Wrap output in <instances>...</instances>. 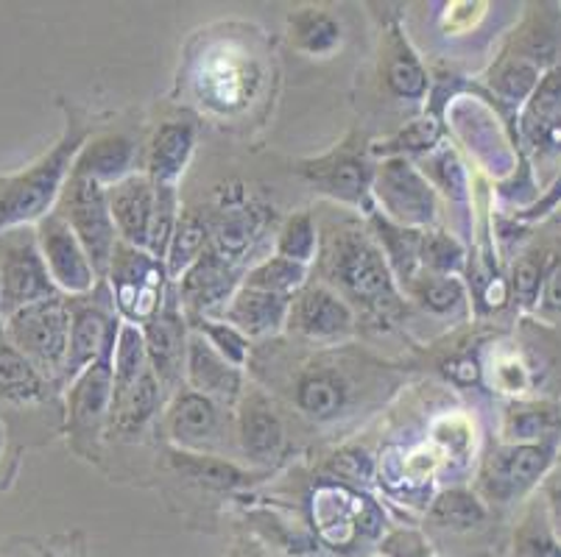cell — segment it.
<instances>
[{"label":"cell","mask_w":561,"mask_h":557,"mask_svg":"<svg viewBox=\"0 0 561 557\" xmlns=\"http://www.w3.org/2000/svg\"><path fill=\"white\" fill-rule=\"evenodd\" d=\"M319 265L324 285L333 288L352 310L366 315H391L400 310V288L389 268V259L371 237L369 229L341 227L319 240Z\"/></svg>","instance_id":"obj_1"},{"label":"cell","mask_w":561,"mask_h":557,"mask_svg":"<svg viewBox=\"0 0 561 557\" xmlns=\"http://www.w3.org/2000/svg\"><path fill=\"white\" fill-rule=\"evenodd\" d=\"M87 137H90L87 126L70 120L62 140L56 142L43 160L25 167L18 176L0 178V232L37 227L45 214L54 212Z\"/></svg>","instance_id":"obj_2"},{"label":"cell","mask_w":561,"mask_h":557,"mask_svg":"<svg viewBox=\"0 0 561 557\" xmlns=\"http://www.w3.org/2000/svg\"><path fill=\"white\" fill-rule=\"evenodd\" d=\"M70 326H73V313H70V301H65L62 295L25 304L7 315L9 344L28 357L45 380L65 376Z\"/></svg>","instance_id":"obj_3"},{"label":"cell","mask_w":561,"mask_h":557,"mask_svg":"<svg viewBox=\"0 0 561 557\" xmlns=\"http://www.w3.org/2000/svg\"><path fill=\"white\" fill-rule=\"evenodd\" d=\"M310 519L324 546L335 552L358 549L364 541L380 538L386 519L371 499L346 485L324 483L310 494Z\"/></svg>","instance_id":"obj_4"},{"label":"cell","mask_w":561,"mask_h":557,"mask_svg":"<svg viewBox=\"0 0 561 557\" xmlns=\"http://www.w3.org/2000/svg\"><path fill=\"white\" fill-rule=\"evenodd\" d=\"M112 299L126 324L146 326L168 301V270L162 259L146 248L117 243L110 265Z\"/></svg>","instance_id":"obj_5"},{"label":"cell","mask_w":561,"mask_h":557,"mask_svg":"<svg viewBox=\"0 0 561 557\" xmlns=\"http://www.w3.org/2000/svg\"><path fill=\"white\" fill-rule=\"evenodd\" d=\"M54 212L59 218H65V223L73 229V234L84 245L87 257L93 263L99 279L110 274L112 257H115V248L121 243V237H117L115 221H112L110 198H106L104 184L70 173Z\"/></svg>","instance_id":"obj_6"},{"label":"cell","mask_w":561,"mask_h":557,"mask_svg":"<svg viewBox=\"0 0 561 557\" xmlns=\"http://www.w3.org/2000/svg\"><path fill=\"white\" fill-rule=\"evenodd\" d=\"M556 454H559V441L500 443L489 452L478 474L483 499L497 504L519 502L548 477Z\"/></svg>","instance_id":"obj_7"},{"label":"cell","mask_w":561,"mask_h":557,"mask_svg":"<svg viewBox=\"0 0 561 557\" xmlns=\"http://www.w3.org/2000/svg\"><path fill=\"white\" fill-rule=\"evenodd\" d=\"M371 198L380 204L382 214L400 227L427 232V227L436 223V190L408 156H389L375 167Z\"/></svg>","instance_id":"obj_8"},{"label":"cell","mask_w":561,"mask_h":557,"mask_svg":"<svg viewBox=\"0 0 561 557\" xmlns=\"http://www.w3.org/2000/svg\"><path fill=\"white\" fill-rule=\"evenodd\" d=\"M0 290L7 315L25 304L59 295L39 252L37 229L20 227L0 232Z\"/></svg>","instance_id":"obj_9"},{"label":"cell","mask_w":561,"mask_h":557,"mask_svg":"<svg viewBox=\"0 0 561 557\" xmlns=\"http://www.w3.org/2000/svg\"><path fill=\"white\" fill-rule=\"evenodd\" d=\"M299 176L308 178L316 190L324 193L333 201L346 204V207L364 209L366 214L377 212L371 207V178H375V167L366 162L364 148L355 146V137L341 142L330 153L319 156V160L299 162Z\"/></svg>","instance_id":"obj_10"},{"label":"cell","mask_w":561,"mask_h":557,"mask_svg":"<svg viewBox=\"0 0 561 557\" xmlns=\"http://www.w3.org/2000/svg\"><path fill=\"white\" fill-rule=\"evenodd\" d=\"M34 229H37L39 252H43L56 290L68 295L90 293L99 282V274H95L93 263L87 257L84 245L79 243L73 229L65 223V218L50 212Z\"/></svg>","instance_id":"obj_11"},{"label":"cell","mask_w":561,"mask_h":557,"mask_svg":"<svg viewBox=\"0 0 561 557\" xmlns=\"http://www.w3.org/2000/svg\"><path fill=\"white\" fill-rule=\"evenodd\" d=\"M285 326L310 344H335L355 332V310L328 285H305L290 299Z\"/></svg>","instance_id":"obj_12"},{"label":"cell","mask_w":561,"mask_h":557,"mask_svg":"<svg viewBox=\"0 0 561 557\" xmlns=\"http://www.w3.org/2000/svg\"><path fill=\"white\" fill-rule=\"evenodd\" d=\"M176 285H180V304L185 306V313L210 318L213 313H221L229 299L238 293V270L210 245Z\"/></svg>","instance_id":"obj_13"},{"label":"cell","mask_w":561,"mask_h":557,"mask_svg":"<svg viewBox=\"0 0 561 557\" xmlns=\"http://www.w3.org/2000/svg\"><path fill=\"white\" fill-rule=\"evenodd\" d=\"M106 198H110V212L121 243L149 252L157 214L154 182L146 173H135V176L106 187Z\"/></svg>","instance_id":"obj_14"},{"label":"cell","mask_w":561,"mask_h":557,"mask_svg":"<svg viewBox=\"0 0 561 557\" xmlns=\"http://www.w3.org/2000/svg\"><path fill=\"white\" fill-rule=\"evenodd\" d=\"M115 344L104 351L101 360L87 365L68 391V421L81 432H95L104 421H110L112 391H115Z\"/></svg>","instance_id":"obj_15"},{"label":"cell","mask_w":561,"mask_h":557,"mask_svg":"<svg viewBox=\"0 0 561 557\" xmlns=\"http://www.w3.org/2000/svg\"><path fill=\"white\" fill-rule=\"evenodd\" d=\"M149 349L151 368L162 385H173L185 376V357H187V318L182 315L180 304L168 293L165 306L160 310L154 321L140 326Z\"/></svg>","instance_id":"obj_16"},{"label":"cell","mask_w":561,"mask_h":557,"mask_svg":"<svg viewBox=\"0 0 561 557\" xmlns=\"http://www.w3.org/2000/svg\"><path fill=\"white\" fill-rule=\"evenodd\" d=\"M185 382L191 391L213 398L218 405H238L243 396L241 368H234L232 362L224 360L196 332L187 337Z\"/></svg>","instance_id":"obj_17"},{"label":"cell","mask_w":561,"mask_h":557,"mask_svg":"<svg viewBox=\"0 0 561 557\" xmlns=\"http://www.w3.org/2000/svg\"><path fill=\"white\" fill-rule=\"evenodd\" d=\"M263 232V207L247 198L243 190H224L216 218L210 223V245L229 263L247 257L257 234Z\"/></svg>","instance_id":"obj_18"},{"label":"cell","mask_w":561,"mask_h":557,"mask_svg":"<svg viewBox=\"0 0 561 557\" xmlns=\"http://www.w3.org/2000/svg\"><path fill=\"white\" fill-rule=\"evenodd\" d=\"M70 313H73V326H70V351L68 362H65V380L73 382L87 365L101 360L104 351L115 344L121 318L104 313L99 304L79 306L76 301H70Z\"/></svg>","instance_id":"obj_19"},{"label":"cell","mask_w":561,"mask_h":557,"mask_svg":"<svg viewBox=\"0 0 561 557\" xmlns=\"http://www.w3.org/2000/svg\"><path fill=\"white\" fill-rule=\"evenodd\" d=\"M168 436L185 452H198L216 443L221 432V405L196 391H180L173 396L165 416Z\"/></svg>","instance_id":"obj_20"},{"label":"cell","mask_w":561,"mask_h":557,"mask_svg":"<svg viewBox=\"0 0 561 557\" xmlns=\"http://www.w3.org/2000/svg\"><path fill=\"white\" fill-rule=\"evenodd\" d=\"M290 299L288 295L265 293L254 288H238V293L229 299L221 310V321L232 324L234 329L247 337H268L277 335L288 324Z\"/></svg>","instance_id":"obj_21"},{"label":"cell","mask_w":561,"mask_h":557,"mask_svg":"<svg viewBox=\"0 0 561 557\" xmlns=\"http://www.w3.org/2000/svg\"><path fill=\"white\" fill-rule=\"evenodd\" d=\"M137 148L129 137L124 135H101L95 140H87L84 148L76 156L73 176L93 178V182L112 187L135 176Z\"/></svg>","instance_id":"obj_22"},{"label":"cell","mask_w":561,"mask_h":557,"mask_svg":"<svg viewBox=\"0 0 561 557\" xmlns=\"http://www.w3.org/2000/svg\"><path fill=\"white\" fill-rule=\"evenodd\" d=\"M369 232L382 248L389 268L402 288H411L413 279L422 270V248H425V234L422 229H408L389 221L382 212L369 214Z\"/></svg>","instance_id":"obj_23"},{"label":"cell","mask_w":561,"mask_h":557,"mask_svg":"<svg viewBox=\"0 0 561 557\" xmlns=\"http://www.w3.org/2000/svg\"><path fill=\"white\" fill-rule=\"evenodd\" d=\"M196 148V129L193 123L173 120L160 126L149 148V173L146 176L154 182V187H171L176 190L182 173Z\"/></svg>","instance_id":"obj_24"},{"label":"cell","mask_w":561,"mask_h":557,"mask_svg":"<svg viewBox=\"0 0 561 557\" xmlns=\"http://www.w3.org/2000/svg\"><path fill=\"white\" fill-rule=\"evenodd\" d=\"M238 410V438L252 460L277 457L285 441V427L274 407L263 396H241Z\"/></svg>","instance_id":"obj_25"},{"label":"cell","mask_w":561,"mask_h":557,"mask_svg":"<svg viewBox=\"0 0 561 557\" xmlns=\"http://www.w3.org/2000/svg\"><path fill=\"white\" fill-rule=\"evenodd\" d=\"M561 438V407L553 402H514L503 416V441L542 443Z\"/></svg>","instance_id":"obj_26"},{"label":"cell","mask_w":561,"mask_h":557,"mask_svg":"<svg viewBox=\"0 0 561 557\" xmlns=\"http://www.w3.org/2000/svg\"><path fill=\"white\" fill-rule=\"evenodd\" d=\"M162 402V382L157 380L154 371L142 376L131 391L112 396L110 407V427L117 436H137L146 423L154 418Z\"/></svg>","instance_id":"obj_27"},{"label":"cell","mask_w":561,"mask_h":557,"mask_svg":"<svg viewBox=\"0 0 561 557\" xmlns=\"http://www.w3.org/2000/svg\"><path fill=\"white\" fill-rule=\"evenodd\" d=\"M346 398H350V387L341 380L335 371H308V374L299 376L297 391H294V402L302 413H308L316 421H330V418L339 416L346 407Z\"/></svg>","instance_id":"obj_28"},{"label":"cell","mask_w":561,"mask_h":557,"mask_svg":"<svg viewBox=\"0 0 561 557\" xmlns=\"http://www.w3.org/2000/svg\"><path fill=\"white\" fill-rule=\"evenodd\" d=\"M210 223L191 209H180L176 227L165 254V270L171 282H180L182 274L210 248Z\"/></svg>","instance_id":"obj_29"},{"label":"cell","mask_w":561,"mask_h":557,"mask_svg":"<svg viewBox=\"0 0 561 557\" xmlns=\"http://www.w3.org/2000/svg\"><path fill=\"white\" fill-rule=\"evenodd\" d=\"M290 43L294 48L310 56H330L344 39L339 20L324 9H302L288 18Z\"/></svg>","instance_id":"obj_30"},{"label":"cell","mask_w":561,"mask_h":557,"mask_svg":"<svg viewBox=\"0 0 561 557\" xmlns=\"http://www.w3.org/2000/svg\"><path fill=\"white\" fill-rule=\"evenodd\" d=\"M386 81L397 98L422 101L427 95L425 68L411 50L408 39L400 37V31H394L386 45Z\"/></svg>","instance_id":"obj_31"},{"label":"cell","mask_w":561,"mask_h":557,"mask_svg":"<svg viewBox=\"0 0 561 557\" xmlns=\"http://www.w3.org/2000/svg\"><path fill=\"white\" fill-rule=\"evenodd\" d=\"M45 376L12 344L0 340V402L25 405L43 396Z\"/></svg>","instance_id":"obj_32"},{"label":"cell","mask_w":561,"mask_h":557,"mask_svg":"<svg viewBox=\"0 0 561 557\" xmlns=\"http://www.w3.org/2000/svg\"><path fill=\"white\" fill-rule=\"evenodd\" d=\"M514 557H561V541L550 524L545 499L530 504L514 530Z\"/></svg>","instance_id":"obj_33"},{"label":"cell","mask_w":561,"mask_h":557,"mask_svg":"<svg viewBox=\"0 0 561 557\" xmlns=\"http://www.w3.org/2000/svg\"><path fill=\"white\" fill-rule=\"evenodd\" d=\"M548 70H542L534 61L523 59V56H508V59H503L492 70V81L489 84H492V92L503 104L523 106L528 104V98L534 95V90H537L539 79Z\"/></svg>","instance_id":"obj_34"},{"label":"cell","mask_w":561,"mask_h":557,"mask_svg":"<svg viewBox=\"0 0 561 557\" xmlns=\"http://www.w3.org/2000/svg\"><path fill=\"white\" fill-rule=\"evenodd\" d=\"M243 288L265 290V293H277V295H294L308 285V265H299L294 259H285L279 254L263 259L260 265L249 268V274L243 276Z\"/></svg>","instance_id":"obj_35"},{"label":"cell","mask_w":561,"mask_h":557,"mask_svg":"<svg viewBox=\"0 0 561 557\" xmlns=\"http://www.w3.org/2000/svg\"><path fill=\"white\" fill-rule=\"evenodd\" d=\"M427 519H431L436 527L472 530L486 519V508H483V502L472 494V490L450 488L442 490V494L433 499L431 510H427Z\"/></svg>","instance_id":"obj_36"},{"label":"cell","mask_w":561,"mask_h":557,"mask_svg":"<svg viewBox=\"0 0 561 557\" xmlns=\"http://www.w3.org/2000/svg\"><path fill=\"white\" fill-rule=\"evenodd\" d=\"M173 463L185 474L187 479H196V483L207 485V488H218V490H232L247 485L249 474L241 472L238 466L227 463V460L210 457V454H198V452H176L173 454Z\"/></svg>","instance_id":"obj_37"},{"label":"cell","mask_w":561,"mask_h":557,"mask_svg":"<svg viewBox=\"0 0 561 557\" xmlns=\"http://www.w3.org/2000/svg\"><path fill=\"white\" fill-rule=\"evenodd\" d=\"M319 227H316L313 214L294 212L290 218H285L277 234V254L299 265H310L319 257Z\"/></svg>","instance_id":"obj_38"},{"label":"cell","mask_w":561,"mask_h":557,"mask_svg":"<svg viewBox=\"0 0 561 557\" xmlns=\"http://www.w3.org/2000/svg\"><path fill=\"white\" fill-rule=\"evenodd\" d=\"M408 290H411L413 299L420 301L425 310H431V313L436 315H453L456 310H461L463 301H467V290H463L458 276H416Z\"/></svg>","instance_id":"obj_39"},{"label":"cell","mask_w":561,"mask_h":557,"mask_svg":"<svg viewBox=\"0 0 561 557\" xmlns=\"http://www.w3.org/2000/svg\"><path fill=\"white\" fill-rule=\"evenodd\" d=\"M187 324L196 335H202L224 360L232 362L234 368H243L249 362V337L234 329L227 321H213L207 315H187Z\"/></svg>","instance_id":"obj_40"},{"label":"cell","mask_w":561,"mask_h":557,"mask_svg":"<svg viewBox=\"0 0 561 557\" xmlns=\"http://www.w3.org/2000/svg\"><path fill=\"white\" fill-rule=\"evenodd\" d=\"M561 117V68L553 65L548 73L539 79L537 90L528 98L523 112V135L539 129L545 123L559 120Z\"/></svg>","instance_id":"obj_41"},{"label":"cell","mask_w":561,"mask_h":557,"mask_svg":"<svg viewBox=\"0 0 561 557\" xmlns=\"http://www.w3.org/2000/svg\"><path fill=\"white\" fill-rule=\"evenodd\" d=\"M463 265V248L447 232H427L422 248V270L436 276H456Z\"/></svg>","instance_id":"obj_42"},{"label":"cell","mask_w":561,"mask_h":557,"mask_svg":"<svg viewBox=\"0 0 561 557\" xmlns=\"http://www.w3.org/2000/svg\"><path fill=\"white\" fill-rule=\"evenodd\" d=\"M548 259L542 254H528L517 263L514 268V279H512V288L514 295L519 299V304L534 310L539 306V295L545 293V282H548Z\"/></svg>","instance_id":"obj_43"},{"label":"cell","mask_w":561,"mask_h":557,"mask_svg":"<svg viewBox=\"0 0 561 557\" xmlns=\"http://www.w3.org/2000/svg\"><path fill=\"white\" fill-rule=\"evenodd\" d=\"M438 142V126L436 120H416L411 126L400 131V135L391 137L389 142H380L371 151L386 153V156H408V153L416 151H431Z\"/></svg>","instance_id":"obj_44"},{"label":"cell","mask_w":561,"mask_h":557,"mask_svg":"<svg viewBox=\"0 0 561 557\" xmlns=\"http://www.w3.org/2000/svg\"><path fill=\"white\" fill-rule=\"evenodd\" d=\"M382 557H442L416 530H394L380 541Z\"/></svg>","instance_id":"obj_45"},{"label":"cell","mask_w":561,"mask_h":557,"mask_svg":"<svg viewBox=\"0 0 561 557\" xmlns=\"http://www.w3.org/2000/svg\"><path fill=\"white\" fill-rule=\"evenodd\" d=\"M559 204H561V173H559V178L553 182V187H550L542 198H537L534 204H528L525 209H519L517 218L519 221H542V218H548V214L553 212Z\"/></svg>","instance_id":"obj_46"},{"label":"cell","mask_w":561,"mask_h":557,"mask_svg":"<svg viewBox=\"0 0 561 557\" xmlns=\"http://www.w3.org/2000/svg\"><path fill=\"white\" fill-rule=\"evenodd\" d=\"M545 508H548L550 524L561 541V477H548L545 483Z\"/></svg>","instance_id":"obj_47"},{"label":"cell","mask_w":561,"mask_h":557,"mask_svg":"<svg viewBox=\"0 0 561 557\" xmlns=\"http://www.w3.org/2000/svg\"><path fill=\"white\" fill-rule=\"evenodd\" d=\"M0 452H3V427H0Z\"/></svg>","instance_id":"obj_48"},{"label":"cell","mask_w":561,"mask_h":557,"mask_svg":"<svg viewBox=\"0 0 561 557\" xmlns=\"http://www.w3.org/2000/svg\"><path fill=\"white\" fill-rule=\"evenodd\" d=\"M0 313H3V290H0Z\"/></svg>","instance_id":"obj_49"}]
</instances>
